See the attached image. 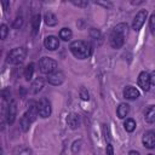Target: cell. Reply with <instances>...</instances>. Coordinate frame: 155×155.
Listing matches in <instances>:
<instances>
[{
    "label": "cell",
    "mask_w": 155,
    "mask_h": 155,
    "mask_svg": "<svg viewBox=\"0 0 155 155\" xmlns=\"http://www.w3.org/2000/svg\"><path fill=\"white\" fill-rule=\"evenodd\" d=\"M128 155H139V153L136 151V150H131V151L128 153Z\"/></svg>",
    "instance_id": "d6a6232c"
},
{
    "label": "cell",
    "mask_w": 155,
    "mask_h": 155,
    "mask_svg": "<svg viewBox=\"0 0 155 155\" xmlns=\"http://www.w3.org/2000/svg\"><path fill=\"white\" fill-rule=\"evenodd\" d=\"M150 82H151V84L155 86V70L150 73Z\"/></svg>",
    "instance_id": "1f68e13d"
},
{
    "label": "cell",
    "mask_w": 155,
    "mask_h": 155,
    "mask_svg": "<svg viewBox=\"0 0 155 155\" xmlns=\"http://www.w3.org/2000/svg\"><path fill=\"white\" fill-rule=\"evenodd\" d=\"M80 97H81V99H84V101H88V99H90L88 91H87L85 87H81V90H80Z\"/></svg>",
    "instance_id": "4316f807"
},
{
    "label": "cell",
    "mask_w": 155,
    "mask_h": 155,
    "mask_svg": "<svg viewBox=\"0 0 155 155\" xmlns=\"http://www.w3.org/2000/svg\"><path fill=\"white\" fill-rule=\"evenodd\" d=\"M71 35H73V33H71V30L69 28H62L61 31H59V38L62 40H64V41L70 40L71 39Z\"/></svg>",
    "instance_id": "ffe728a7"
},
{
    "label": "cell",
    "mask_w": 155,
    "mask_h": 155,
    "mask_svg": "<svg viewBox=\"0 0 155 155\" xmlns=\"http://www.w3.org/2000/svg\"><path fill=\"white\" fill-rule=\"evenodd\" d=\"M148 155H153V154H148Z\"/></svg>",
    "instance_id": "836d02e7"
},
{
    "label": "cell",
    "mask_w": 155,
    "mask_h": 155,
    "mask_svg": "<svg viewBox=\"0 0 155 155\" xmlns=\"http://www.w3.org/2000/svg\"><path fill=\"white\" fill-rule=\"evenodd\" d=\"M64 79H65L64 74L62 71H59V70H56V71H53V73L47 75V82L51 84V85H54V86H58V85L63 84Z\"/></svg>",
    "instance_id": "ba28073f"
},
{
    "label": "cell",
    "mask_w": 155,
    "mask_h": 155,
    "mask_svg": "<svg viewBox=\"0 0 155 155\" xmlns=\"http://www.w3.org/2000/svg\"><path fill=\"white\" fill-rule=\"evenodd\" d=\"M16 114H17V107H16V102L13 99H11L7 104V109H6V121L7 124L12 125L15 122L16 119Z\"/></svg>",
    "instance_id": "52a82bcc"
},
{
    "label": "cell",
    "mask_w": 155,
    "mask_h": 155,
    "mask_svg": "<svg viewBox=\"0 0 155 155\" xmlns=\"http://www.w3.org/2000/svg\"><path fill=\"white\" fill-rule=\"evenodd\" d=\"M149 28L151 30L153 34H155V13H153L150 16V19H149Z\"/></svg>",
    "instance_id": "83f0119b"
},
{
    "label": "cell",
    "mask_w": 155,
    "mask_h": 155,
    "mask_svg": "<svg viewBox=\"0 0 155 155\" xmlns=\"http://www.w3.org/2000/svg\"><path fill=\"white\" fill-rule=\"evenodd\" d=\"M34 74V63H29L24 69V78L27 81H30Z\"/></svg>",
    "instance_id": "d6986e66"
},
{
    "label": "cell",
    "mask_w": 155,
    "mask_h": 155,
    "mask_svg": "<svg viewBox=\"0 0 155 155\" xmlns=\"http://www.w3.org/2000/svg\"><path fill=\"white\" fill-rule=\"evenodd\" d=\"M143 144L145 148L148 149H154L155 148V132L154 131H148L144 133L143 139H142Z\"/></svg>",
    "instance_id": "30bf717a"
},
{
    "label": "cell",
    "mask_w": 155,
    "mask_h": 155,
    "mask_svg": "<svg viewBox=\"0 0 155 155\" xmlns=\"http://www.w3.org/2000/svg\"><path fill=\"white\" fill-rule=\"evenodd\" d=\"M124 127L127 132H133L136 130V121L133 119H126V121L124 122Z\"/></svg>",
    "instance_id": "44dd1931"
},
{
    "label": "cell",
    "mask_w": 155,
    "mask_h": 155,
    "mask_svg": "<svg viewBox=\"0 0 155 155\" xmlns=\"http://www.w3.org/2000/svg\"><path fill=\"white\" fill-rule=\"evenodd\" d=\"M44 45L47 50L50 51H54L59 47V40L58 38L53 36V35H50V36H46L45 40H44Z\"/></svg>",
    "instance_id": "8fae6325"
},
{
    "label": "cell",
    "mask_w": 155,
    "mask_h": 155,
    "mask_svg": "<svg viewBox=\"0 0 155 155\" xmlns=\"http://www.w3.org/2000/svg\"><path fill=\"white\" fill-rule=\"evenodd\" d=\"M27 57V50L24 47H16L7 53V63L10 64H21Z\"/></svg>",
    "instance_id": "3957f363"
},
{
    "label": "cell",
    "mask_w": 155,
    "mask_h": 155,
    "mask_svg": "<svg viewBox=\"0 0 155 155\" xmlns=\"http://www.w3.org/2000/svg\"><path fill=\"white\" fill-rule=\"evenodd\" d=\"M107 155H114V149H113V145L111 144H108L107 145Z\"/></svg>",
    "instance_id": "4dcf8cb0"
},
{
    "label": "cell",
    "mask_w": 155,
    "mask_h": 155,
    "mask_svg": "<svg viewBox=\"0 0 155 155\" xmlns=\"http://www.w3.org/2000/svg\"><path fill=\"white\" fill-rule=\"evenodd\" d=\"M44 84H45V80L42 79V78H36L34 81H33V84H31V87H30V92L31 93H38V92H40L41 90H42V87H44Z\"/></svg>",
    "instance_id": "5bb4252c"
},
{
    "label": "cell",
    "mask_w": 155,
    "mask_h": 155,
    "mask_svg": "<svg viewBox=\"0 0 155 155\" xmlns=\"http://www.w3.org/2000/svg\"><path fill=\"white\" fill-rule=\"evenodd\" d=\"M30 125H31V122L29 121V119L25 115H23L22 119H21V127H22V130L23 131H28L29 127H30Z\"/></svg>",
    "instance_id": "7402d4cb"
},
{
    "label": "cell",
    "mask_w": 155,
    "mask_h": 155,
    "mask_svg": "<svg viewBox=\"0 0 155 155\" xmlns=\"http://www.w3.org/2000/svg\"><path fill=\"white\" fill-rule=\"evenodd\" d=\"M130 113V105L127 103H121L119 107H117V110H116V114L120 119H125Z\"/></svg>",
    "instance_id": "9a60e30c"
},
{
    "label": "cell",
    "mask_w": 155,
    "mask_h": 155,
    "mask_svg": "<svg viewBox=\"0 0 155 155\" xmlns=\"http://www.w3.org/2000/svg\"><path fill=\"white\" fill-rule=\"evenodd\" d=\"M40 22H41V16L39 13L34 15L31 18V28H33V34H36L40 27Z\"/></svg>",
    "instance_id": "ac0fdd59"
},
{
    "label": "cell",
    "mask_w": 155,
    "mask_h": 155,
    "mask_svg": "<svg viewBox=\"0 0 155 155\" xmlns=\"http://www.w3.org/2000/svg\"><path fill=\"white\" fill-rule=\"evenodd\" d=\"M39 68H40V71L44 73V74H51L53 71H56V68H57V62L50 57H42L40 61H39Z\"/></svg>",
    "instance_id": "277c9868"
},
{
    "label": "cell",
    "mask_w": 155,
    "mask_h": 155,
    "mask_svg": "<svg viewBox=\"0 0 155 155\" xmlns=\"http://www.w3.org/2000/svg\"><path fill=\"white\" fill-rule=\"evenodd\" d=\"M147 16H148L147 10H140V11L136 15V17H134V19H133V23H132V29H133L134 31H138V30L143 27V24L145 23Z\"/></svg>",
    "instance_id": "8992f818"
},
{
    "label": "cell",
    "mask_w": 155,
    "mask_h": 155,
    "mask_svg": "<svg viewBox=\"0 0 155 155\" xmlns=\"http://www.w3.org/2000/svg\"><path fill=\"white\" fill-rule=\"evenodd\" d=\"M138 85L142 90L144 91H149L150 88V74H148L147 71H142L139 75H138Z\"/></svg>",
    "instance_id": "9c48e42d"
},
{
    "label": "cell",
    "mask_w": 155,
    "mask_h": 155,
    "mask_svg": "<svg viewBox=\"0 0 155 155\" xmlns=\"http://www.w3.org/2000/svg\"><path fill=\"white\" fill-rule=\"evenodd\" d=\"M15 154H16V155H31V150H30L29 148L22 147V148H19V149H17V151H16Z\"/></svg>",
    "instance_id": "d4e9b609"
},
{
    "label": "cell",
    "mask_w": 155,
    "mask_h": 155,
    "mask_svg": "<svg viewBox=\"0 0 155 155\" xmlns=\"http://www.w3.org/2000/svg\"><path fill=\"white\" fill-rule=\"evenodd\" d=\"M90 36H91V39H93V40H96V41L102 39L101 31H99L98 29H94V28H92V29L90 30Z\"/></svg>",
    "instance_id": "603a6c76"
},
{
    "label": "cell",
    "mask_w": 155,
    "mask_h": 155,
    "mask_svg": "<svg viewBox=\"0 0 155 155\" xmlns=\"http://www.w3.org/2000/svg\"><path fill=\"white\" fill-rule=\"evenodd\" d=\"M67 124H68V126H69L71 130L78 128V127L80 126V117H79V115L75 114V113L69 114L68 117H67Z\"/></svg>",
    "instance_id": "4fadbf2b"
},
{
    "label": "cell",
    "mask_w": 155,
    "mask_h": 155,
    "mask_svg": "<svg viewBox=\"0 0 155 155\" xmlns=\"http://www.w3.org/2000/svg\"><path fill=\"white\" fill-rule=\"evenodd\" d=\"M44 19H45V23L48 27H54L58 23V19H57L56 15H53L52 12H46L45 16H44Z\"/></svg>",
    "instance_id": "2e32d148"
},
{
    "label": "cell",
    "mask_w": 155,
    "mask_h": 155,
    "mask_svg": "<svg viewBox=\"0 0 155 155\" xmlns=\"http://www.w3.org/2000/svg\"><path fill=\"white\" fill-rule=\"evenodd\" d=\"M22 24H23V17H22V16H17V18L15 19L12 27H13L15 29H19V28L22 27Z\"/></svg>",
    "instance_id": "484cf974"
},
{
    "label": "cell",
    "mask_w": 155,
    "mask_h": 155,
    "mask_svg": "<svg viewBox=\"0 0 155 155\" xmlns=\"http://www.w3.org/2000/svg\"><path fill=\"white\" fill-rule=\"evenodd\" d=\"M81 144H82V142L79 139V140H75L74 143H73V147H71V150H73V153L74 154H76L79 150H80V147H81Z\"/></svg>",
    "instance_id": "f1b7e54d"
},
{
    "label": "cell",
    "mask_w": 155,
    "mask_h": 155,
    "mask_svg": "<svg viewBox=\"0 0 155 155\" xmlns=\"http://www.w3.org/2000/svg\"><path fill=\"white\" fill-rule=\"evenodd\" d=\"M145 121L149 124L155 122V105H150L145 111Z\"/></svg>",
    "instance_id": "e0dca14e"
},
{
    "label": "cell",
    "mask_w": 155,
    "mask_h": 155,
    "mask_svg": "<svg viewBox=\"0 0 155 155\" xmlns=\"http://www.w3.org/2000/svg\"><path fill=\"white\" fill-rule=\"evenodd\" d=\"M36 108H38V114L39 116L46 119L51 115V103L48 102L47 98H41L38 103H36Z\"/></svg>",
    "instance_id": "5b68a950"
},
{
    "label": "cell",
    "mask_w": 155,
    "mask_h": 155,
    "mask_svg": "<svg viewBox=\"0 0 155 155\" xmlns=\"http://www.w3.org/2000/svg\"><path fill=\"white\" fill-rule=\"evenodd\" d=\"M126 29H127V24H125V23H120V24H117V25L113 29V31H111V34H110V36H109V41H110L111 47H114V48H120V47L124 45Z\"/></svg>",
    "instance_id": "7a4b0ae2"
},
{
    "label": "cell",
    "mask_w": 155,
    "mask_h": 155,
    "mask_svg": "<svg viewBox=\"0 0 155 155\" xmlns=\"http://www.w3.org/2000/svg\"><path fill=\"white\" fill-rule=\"evenodd\" d=\"M71 2H73L74 5H76V6H80V7H85V6H87V5H88V1H86V0H84V1H81V0L75 1V0H73Z\"/></svg>",
    "instance_id": "f546056e"
},
{
    "label": "cell",
    "mask_w": 155,
    "mask_h": 155,
    "mask_svg": "<svg viewBox=\"0 0 155 155\" xmlns=\"http://www.w3.org/2000/svg\"><path fill=\"white\" fill-rule=\"evenodd\" d=\"M124 97H125L126 99L133 101V99H137V98L139 97V92H138V90H137L136 87H133V86H127V87L124 90Z\"/></svg>",
    "instance_id": "7c38bea8"
},
{
    "label": "cell",
    "mask_w": 155,
    "mask_h": 155,
    "mask_svg": "<svg viewBox=\"0 0 155 155\" xmlns=\"http://www.w3.org/2000/svg\"><path fill=\"white\" fill-rule=\"evenodd\" d=\"M7 34H8V27L6 24H1V27H0V38L4 40V39H6Z\"/></svg>",
    "instance_id": "cb8c5ba5"
},
{
    "label": "cell",
    "mask_w": 155,
    "mask_h": 155,
    "mask_svg": "<svg viewBox=\"0 0 155 155\" xmlns=\"http://www.w3.org/2000/svg\"><path fill=\"white\" fill-rule=\"evenodd\" d=\"M69 50L79 59H85V58L90 57V54L92 52L91 45L88 42H86V41H82V40L73 41L70 44V46H69Z\"/></svg>",
    "instance_id": "6da1fadb"
}]
</instances>
